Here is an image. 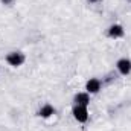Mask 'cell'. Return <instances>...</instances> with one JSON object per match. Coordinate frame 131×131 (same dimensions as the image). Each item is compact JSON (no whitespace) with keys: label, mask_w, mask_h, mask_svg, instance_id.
<instances>
[{"label":"cell","mask_w":131,"mask_h":131,"mask_svg":"<svg viewBox=\"0 0 131 131\" xmlns=\"http://www.w3.org/2000/svg\"><path fill=\"white\" fill-rule=\"evenodd\" d=\"M72 114H73L75 121H78L79 124H85L89 121V107H85V105H73Z\"/></svg>","instance_id":"1"},{"label":"cell","mask_w":131,"mask_h":131,"mask_svg":"<svg viewBox=\"0 0 131 131\" xmlns=\"http://www.w3.org/2000/svg\"><path fill=\"white\" fill-rule=\"evenodd\" d=\"M25 61H26L25 53L17 52V50L9 52V53L6 55V63L11 66V67H20V66H23V63H25Z\"/></svg>","instance_id":"2"},{"label":"cell","mask_w":131,"mask_h":131,"mask_svg":"<svg viewBox=\"0 0 131 131\" xmlns=\"http://www.w3.org/2000/svg\"><path fill=\"white\" fill-rule=\"evenodd\" d=\"M101 89H102V82L99 78H90L85 82V92L89 95H96V93H99Z\"/></svg>","instance_id":"3"},{"label":"cell","mask_w":131,"mask_h":131,"mask_svg":"<svg viewBox=\"0 0 131 131\" xmlns=\"http://www.w3.org/2000/svg\"><path fill=\"white\" fill-rule=\"evenodd\" d=\"M107 35H108L110 38H113V40H117V38H122V37L125 35V29H124V26H122V25L114 23V25H111V26L108 28Z\"/></svg>","instance_id":"4"},{"label":"cell","mask_w":131,"mask_h":131,"mask_svg":"<svg viewBox=\"0 0 131 131\" xmlns=\"http://www.w3.org/2000/svg\"><path fill=\"white\" fill-rule=\"evenodd\" d=\"M116 69H117V72H119L121 75H124V76L130 75L131 73V60L130 58H121V60H117Z\"/></svg>","instance_id":"5"},{"label":"cell","mask_w":131,"mask_h":131,"mask_svg":"<svg viewBox=\"0 0 131 131\" xmlns=\"http://www.w3.org/2000/svg\"><path fill=\"white\" fill-rule=\"evenodd\" d=\"M55 107L52 105V104H49V102H46V104H43L41 105V108L38 110V116L40 117H43V119H49V117H52L53 114H55Z\"/></svg>","instance_id":"6"},{"label":"cell","mask_w":131,"mask_h":131,"mask_svg":"<svg viewBox=\"0 0 131 131\" xmlns=\"http://www.w3.org/2000/svg\"><path fill=\"white\" fill-rule=\"evenodd\" d=\"M73 102H75V105H85V107H89L90 95L87 92H79V93H76L73 96Z\"/></svg>","instance_id":"7"},{"label":"cell","mask_w":131,"mask_h":131,"mask_svg":"<svg viewBox=\"0 0 131 131\" xmlns=\"http://www.w3.org/2000/svg\"><path fill=\"white\" fill-rule=\"evenodd\" d=\"M3 5H6V6H11V5H14V0H0Z\"/></svg>","instance_id":"8"},{"label":"cell","mask_w":131,"mask_h":131,"mask_svg":"<svg viewBox=\"0 0 131 131\" xmlns=\"http://www.w3.org/2000/svg\"><path fill=\"white\" fill-rule=\"evenodd\" d=\"M90 3H96V2H99V0H89Z\"/></svg>","instance_id":"9"}]
</instances>
